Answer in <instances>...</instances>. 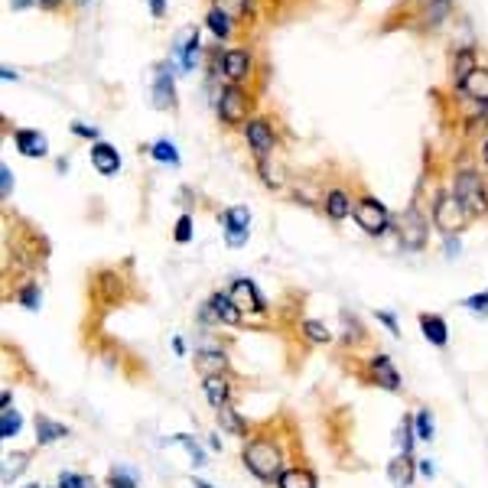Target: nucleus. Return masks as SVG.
Here are the masks:
<instances>
[{"label":"nucleus","mask_w":488,"mask_h":488,"mask_svg":"<svg viewBox=\"0 0 488 488\" xmlns=\"http://www.w3.org/2000/svg\"><path fill=\"white\" fill-rule=\"evenodd\" d=\"M280 462H284V456H280V446L270 439V436H254L251 443L244 446V466L251 469L261 482H274V478H280Z\"/></svg>","instance_id":"obj_1"},{"label":"nucleus","mask_w":488,"mask_h":488,"mask_svg":"<svg viewBox=\"0 0 488 488\" xmlns=\"http://www.w3.org/2000/svg\"><path fill=\"white\" fill-rule=\"evenodd\" d=\"M453 195L466 205L469 215H482L488 209L485 189H482V176H476L472 170H466V173H459L456 176V182H453Z\"/></svg>","instance_id":"obj_2"},{"label":"nucleus","mask_w":488,"mask_h":488,"mask_svg":"<svg viewBox=\"0 0 488 488\" xmlns=\"http://www.w3.org/2000/svg\"><path fill=\"white\" fill-rule=\"evenodd\" d=\"M355 222H358V228L365 234H384L387 232V225H391V215H387V209H384L378 199H372V195H365V199L355 202Z\"/></svg>","instance_id":"obj_3"},{"label":"nucleus","mask_w":488,"mask_h":488,"mask_svg":"<svg viewBox=\"0 0 488 488\" xmlns=\"http://www.w3.org/2000/svg\"><path fill=\"white\" fill-rule=\"evenodd\" d=\"M433 218H436V225H439L446 234H453V232H459V228H462V225H466L472 215L466 212V205H462V202H459L453 192H446V195H439V199H436Z\"/></svg>","instance_id":"obj_4"},{"label":"nucleus","mask_w":488,"mask_h":488,"mask_svg":"<svg viewBox=\"0 0 488 488\" xmlns=\"http://www.w3.org/2000/svg\"><path fill=\"white\" fill-rule=\"evenodd\" d=\"M397 238H401V244L407 251H420L426 244V218L417 212L414 205L397 218Z\"/></svg>","instance_id":"obj_5"},{"label":"nucleus","mask_w":488,"mask_h":488,"mask_svg":"<svg viewBox=\"0 0 488 488\" xmlns=\"http://www.w3.org/2000/svg\"><path fill=\"white\" fill-rule=\"evenodd\" d=\"M218 114H222L225 124H241L244 114H247V95L238 85L222 88V95H218Z\"/></svg>","instance_id":"obj_6"},{"label":"nucleus","mask_w":488,"mask_h":488,"mask_svg":"<svg viewBox=\"0 0 488 488\" xmlns=\"http://www.w3.org/2000/svg\"><path fill=\"white\" fill-rule=\"evenodd\" d=\"M222 222H225V238H228V244H232V247H241V244L247 241L251 212H247L244 205H234V209H228V212L222 215Z\"/></svg>","instance_id":"obj_7"},{"label":"nucleus","mask_w":488,"mask_h":488,"mask_svg":"<svg viewBox=\"0 0 488 488\" xmlns=\"http://www.w3.org/2000/svg\"><path fill=\"white\" fill-rule=\"evenodd\" d=\"M228 297L234 299V306L241 309H251V313H264V297L257 293V287L251 284V280H244V277H238L232 284V290H228Z\"/></svg>","instance_id":"obj_8"},{"label":"nucleus","mask_w":488,"mask_h":488,"mask_svg":"<svg viewBox=\"0 0 488 488\" xmlns=\"http://www.w3.org/2000/svg\"><path fill=\"white\" fill-rule=\"evenodd\" d=\"M244 134H247V143H251V150H254L261 159H264L267 153L274 150V130H270V124H267V121H247Z\"/></svg>","instance_id":"obj_9"},{"label":"nucleus","mask_w":488,"mask_h":488,"mask_svg":"<svg viewBox=\"0 0 488 488\" xmlns=\"http://www.w3.org/2000/svg\"><path fill=\"white\" fill-rule=\"evenodd\" d=\"M92 163H95V170L101 173V176H117V170H121L117 150L111 147V143H105V140H98L95 147H92Z\"/></svg>","instance_id":"obj_10"},{"label":"nucleus","mask_w":488,"mask_h":488,"mask_svg":"<svg viewBox=\"0 0 488 488\" xmlns=\"http://www.w3.org/2000/svg\"><path fill=\"white\" fill-rule=\"evenodd\" d=\"M459 88H462L472 101H485V105H488V69L476 65V69H472V72L459 82Z\"/></svg>","instance_id":"obj_11"},{"label":"nucleus","mask_w":488,"mask_h":488,"mask_svg":"<svg viewBox=\"0 0 488 488\" xmlns=\"http://www.w3.org/2000/svg\"><path fill=\"white\" fill-rule=\"evenodd\" d=\"M372 374H374V381L384 384L387 391H397V387H401V374H397V368H394V361L387 358V355H374Z\"/></svg>","instance_id":"obj_12"},{"label":"nucleus","mask_w":488,"mask_h":488,"mask_svg":"<svg viewBox=\"0 0 488 488\" xmlns=\"http://www.w3.org/2000/svg\"><path fill=\"white\" fill-rule=\"evenodd\" d=\"M209 306H212L215 319H218V322H225V326H238V322H241V309L234 306V299L228 297V293H212Z\"/></svg>","instance_id":"obj_13"},{"label":"nucleus","mask_w":488,"mask_h":488,"mask_svg":"<svg viewBox=\"0 0 488 488\" xmlns=\"http://www.w3.org/2000/svg\"><path fill=\"white\" fill-rule=\"evenodd\" d=\"M222 65H225V75H228L232 82H241V78L251 75V55L244 53V49H232V53H225Z\"/></svg>","instance_id":"obj_14"},{"label":"nucleus","mask_w":488,"mask_h":488,"mask_svg":"<svg viewBox=\"0 0 488 488\" xmlns=\"http://www.w3.org/2000/svg\"><path fill=\"white\" fill-rule=\"evenodd\" d=\"M173 69L170 65H159L157 69V85H153V105L157 107H173Z\"/></svg>","instance_id":"obj_15"},{"label":"nucleus","mask_w":488,"mask_h":488,"mask_svg":"<svg viewBox=\"0 0 488 488\" xmlns=\"http://www.w3.org/2000/svg\"><path fill=\"white\" fill-rule=\"evenodd\" d=\"M13 140H17V150L23 157H46V147H49L40 130H17Z\"/></svg>","instance_id":"obj_16"},{"label":"nucleus","mask_w":488,"mask_h":488,"mask_svg":"<svg viewBox=\"0 0 488 488\" xmlns=\"http://www.w3.org/2000/svg\"><path fill=\"white\" fill-rule=\"evenodd\" d=\"M277 488H319L316 485V476L309 472V469H284L280 472V478H277Z\"/></svg>","instance_id":"obj_17"},{"label":"nucleus","mask_w":488,"mask_h":488,"mask_svg":"<svg viewBox=\"0 0 488 488\" xmlns=\"http://www.w3.org/2000/svg\"><path fill=\"white\" fill-rule=\"evenodd\" d=\"M176 53L182 55V69H195V59H199V33L192 30H182L180 43H176Z\"/></svg>","instance_id":"obj_18"},{"label":"nucleus","mask_w":488,"mask_h":488,"mask_svg":"<svg viewBox=\"0 0 488 488\" xmlns=\"http://www.w3.org/2000/svg\"><path fill=\"white\" fill-rule=\"evenodd\" d=\"M228 378L225 374H209L205 378V397H209V403H212L215 410H222L225 403H228Z\"/></svg>","instance_id":"obj_19"},{"label":"nucleus","mask_w":488,"mask_h":488,"mask_svg":"<svg viewBox=\"0 0 488 488\" xmlns=\"http://www.w3.org/2000/svg\"><path fill=\"white\" fill-rule=\"evenodd\" d=\"M387 476H391L394 488H410V482H414V459L397 456L391 466H387Z\"/></svg>","instance_id":"obj_20"},{"label":"nucleus","mask_w":488,"mask_h":488,"mask_svg":"<svg viewBox=\"0 0 488 488\" xmlns=\"http://www.w3.org/2000/svg\"><path fill=\"white\" fill-rule=\"evenodd\" d=\"M420 329H424L426 342H433V345H439V349L449 342V336H446V322L439 316H430V313H424V316H420Z\"/></svg>","instance_id":"obj_21"},{"label":"nucleus","mask_w":488,"mask_h":488,"mask_svg":"<svg viewBox=\"0 0 488 488\" xmlns=\"http://www.w3.org/2000/svg\"><path fill=\"white\" fill-rule=\"evenodd\" d=\"M326 212H329V218H336V222H342L345 215L355 212V205L349 202V195L342 189H332L329 195H326Z\"/></svg>","instance_id":"obj_22"},{"label":"nucleus","mask_w":488,"mask_h":488,"mask_svg":"<svg viewBox=\"0 0 488 488\" xmlns=\"http://www.w3.org/2000/svg\"><path fill=\"white\" fill-rule=\"evenodd\" d=\"M62 436H69V430H65L62 424H55L49 417H36V439H40V446L55 443V439H62Z\"/></svg>","instance_id":"obj_23"},{"label":"nucleus","mask_w":488,"mask_h":488,"mask_svg":"<svg viewBox=\"0 0 488 488\" xmlns=\"http://www.w3.org/2000/svg\"><path fill=\"white\" fill-rule=\"evenodd\" d=\"M218 424H222V430H228L232 436H244V433H247V424H244L241 417H238V410H234V407H228V403L218 410Z\"/></svg>","instance_id":"obj_24"},{"label":"nucleus","mask_w":488,"mask_h":488,"mask_svg":"<svg viewBox=\"0 0 488 488\" xmlns=\"http://www.w3.org/2000/svg\"><path fill=\"white\" fill-rule=\"evenodd\" d=\"M195 365H199V372H205V378H209V374H222L225 355H222V351H202Z\"/></svg>","instance_id":"obj_25"},{"label":"nucleus","mask_w":488,"mask_h":488,"mask_svg":"<svg viewBox=\"0 0 488 488\" xmlns=\"http://www.w3.org/2000/svg\"><path fill=\"white\" fill-rule=\"evenodd\" d=\"M17 433H20V414L13 407H3V414H0V439H10Z\"/></svg>","instance_id":"obj_26"},{"label":"nucleus","mask_w":488,"mask_h":488,"mask_svg":"<svg viewBox=\"0 0 488 488\" xmlns=\"http://www.w3.org/2000/svg\"><path fill=\"white\" fill-rule=\"evenodd\" d=\"M247 3L251 0H215V10H222L228 20H241L247 17Z\"/></svg>","instance_id":"obj_27"},{"label":"nucleus","mask_w":488,"mask_h":488,"mask_svg":"<svg viewBox=\"0 0 488 488\" xmlns=\"http://www.w3.org/2000/svg\"><path fill=\"white\" fill-rule=\"evenodd\" d=\"M26 459H30L26 453H17V456H7V459H3V462H7V466H3V485H10L13 478H17L23 469H26Z\"/></svg>","instance_id":"obj_28"},{"label":"nucleus","mask_w":488,"mask_h":488,"mask_svg":"<svg viewBox=\"0 0 488 488\" xmlns=\"http://www.w3.org/2000/svg\"><path fill=\"white\" fill-rule=\"evenodd\" d=\"M397 449H401L403 456H410V449H414V424L403 417V424L397 426Z\"/></svg>","instance_id":"obj_29"},{"label":"nucleus","mask_w":488,"mask_h":488,"mask_svg":"<svg viewBox=\"0 0 488 488\" xmlns=\"http://www.w3.org/2000/svg\"><path fill=\"white\" fill-rule=\"evenodd\" d=\"M150 153H153V159H159V163H180V153H176V147H173L170 140H157Z\"/></svg>","instance_id":"obj_30"},{"label":"nucleus","mask_w":488,"mask_h":488,"mask_svg":"<svg viewBox=\"0 0 488 488\" xmlns=\"http://www.w3.org/2000/svg\"><path fill=\"white\" fill-rule=\"evenodd\" d=\"M303 336H306L309 342H329L332 339V332L322 326V322H316V319H306L303 322Z\"/></svg>","instance_id":"obj_31"},{"label":"nucleus","mask_w":488,"mask_h":488,"mask_svg":"<svg viewBox=\"0 0 488 488\" xmlns=\"http://www.w3.org/2000/svg\"><path fill=\"white\" fill-rule=\"evenodd\" d=\"M433 433H436V426H433V414L430 410H420L417 414V439H433Z\"/></svg>","instance_id":"obj_32"},{"label":"nucleus","mask_w":488,"mask_h":488,"mask_svg":"<svg viewBox=\"0 0 488 488\" xmlns=\"http://www.w3.org/2000/svg\"><path fill=\"white\" fill-rule=\"evenodd\" d=\"M209 26H212V33L218 40H225V36L232 33V20H228L222 10H215V7H212V13H209Z\"/></svg>","instance_id":"obj_33"},{"label":"nucleus","mask_w":488,"mask_h":488,"mask_svg":"<svg viewBox=\"0 0 488 488\" xmlns=\"http://www.w3.org/2000/svg\"><path fill=\"white\" fill-rule=\"evenodd\" d=\"M173 439H176V443H180V446H186V449H189L192 466H205V453H202V449H199V443H195V439H192L189 433H180V436H173Z\"/></svg>","instance_id":"obj_34"},{"label":"nucleus","mask_w":488,"mask_h":488,"mask_svg":"<svg viewBox=\"0 0 488 488\" xmlns=\"http://www.w3.org/2000/svg\"><path fill=\"white\" fill-rule=\"evenodd\" d=\"M59 488H95V482L88 476H75V472H62L59 476Z\"/></svg>","instance_id":"obj_35"},{"label":"nucleus","mask_w":488,"mask_h":488,"mask_svg":"<svg viewBox=\"0 0 488 488\" xmlns=\"http://www.w3.org/2000/svg\"><path fill=\"white\" fill-rule=\"evenodd\" d=\"M472 69H476V62H472V53H469V49H462V53H459V59H456V85L466 78L469 72H472Z\"/></svg>","instance_id":"obj_36"},{"label":"nucleus","mask_w":488,"mask_h":488,"mask_svg":"<svg viewBox=\"0 0 488 488\" xmlns=\"http://www.w3.org/2000/svg\"><path fill=\"white\" fill-rule=\"evenodd\" d=\"M446 13H449V0H433V10H426L430 26H439V20H443Z\"/></svg>","instance_id":"obj_37"},{"label":"nucleus","mask_w":488,"mask_h":488,"mask_svg":"<svg viewBox=\"0 0 488 488\" xmlns=\"http://www.w3.org/2000/svg\"><path fill=\"white\" fill-rule=\"evenodd\" d=\"M40 299H43V297H40V290H36V287H23L20 303H23L26 309H40Z\"/></svg>","instance_id":"obj_38"},{"label":"nucleus","mask_w":488,"mask_h":488,"mask_svg":"<svg viewBox=\"0 0 488 488\" xmlns=\"http://www.w3.org/2000/svg\"><path fill=\"white\" fill-rule=\"evenodd\" d=\"M189 238H192V218H189V215H182L180 222H176V241L186 244Z\"/></svg>","instance_id":"obj_39"},{"label":"nucleus","mask_w":488,"mask_h":488,"mask_svg":"<svg viewBox=\"0 0 488 488\" xmlns=\"http://www.w3.org/2000/svg\"><path fill=\"white\" fill-rule=\"evenodd\" d=\"M107 488H137L134 485V478L130 476H124V472H111V476H107Z\"/></svg>","instance_id":"obj_40"},{"label":"nucleus","mask_w":488,"mask_h":488,"mask_svg":"<svg viewBox=\"0 0 488 488\" xmlns=\"http://www.w3.org/2000/svg\"><path fill=\"white\" fill-rule=\"evenodd\" d=\"M466 306L472 309V313H482V316H488V293H476V297H469Z\"/></svg>","instance_id":"obj_41"},{"label":"nucleus","mask_w":488,"mask_h":488,"mask_svg":"<svg viewBox=\"0 0 488 488\" xmlns=\"http://www.w3.org/2000/svg\"><path fill=\"white\" fill-rule=\"evenodd\" d=\"M0 182H3V199H7V195H10V186H13V176L7 166H0Z\"/></svg>","instance_id":"obj_42"},{"label":"nucleus","mask_w":488,"mask_h":488,"mask_svg":"<svg viewBox=\"0 0 488 488\" xmlns=\"http://www.w3.org/2000/svg\"><path fill=\"white\" fill-rule=\"evenodd\" d=\"M72 130L78 134V137H92V140L98 137V130L95 128H85V124H72Z\"/></svg>","instance_id":"obj_43"},{"label":"nucleus","mask_w":488,"mask_h":488,"mask_svg":"<svg viewBox=\"0 0 488 488\" xmlns=\"http://www.w3.org/2000/svg\"><path fill=\"white\" fill-rule=\"evenodd\" d=\"M378 319H381V322H384V326H387L391 332H397V319H394L391 313H378Z\"/></svg>","instance_id":"obj_44"},{"label":"nucleus","mask_w":488,"mask_h":488,"mask_svg":"<svg viewBox=\"0 0 488 488\" xmlns=\"http://www.w3.org/2000/svg\"><path fill=\"white\" fill-rule=\"evenodd\" d=\"M150 10H153V17H163V13H166V3H163V0H150Z\"/></svg>","instance_id":"obj_45"},{"label":"nucleus","mask_w":488,"mask_h":488,"mask_svg":"<svg viewBox=\"0 0 488 488\" xmlns=\"http://www.w3.org/2000/svg\"><path fill=\"white\" fill-rule=\"evenodd\" d=\"M420 472L433 478V472H436V469H433V462H430V459H420Z\"/></svg>","instance_id":"obj_46"},{"label":"nucleus","mask_w":488,"mask_h":488,"mask_svg":"<svg viewBox=\"0 0 488 488\" xmlns=\"http://www.w3.org/2000/svg\"><path fill=\"white\" fill-rule=\"evenodd\" d=\"M446 251H449V257H456L459 254V241H453V238H449V241H446Z\"/></svg>","instance_id":"obj_47"},{"label":"nucleus","mask_w":488,"mask_h":488,"mask_svg":"<svg viewBox=\"0 0 488 488\" xmlns=\"http://www.w3.org/2000/svg\"><path fill=\"white\" fill-rule=\"evenodd\" d=\"M192 485H195V488H212V485H209V482H199V478H195Z\"/></svg>","instance_id":"obj_48"},{"label":"nucleus","mask_w":488,"mask_h":488,"mask_svg":"<svg viewBox=\"0 0 488 488\" xmlns=\"http://www.w3.org/2000/svg\"><path fill=\"white\" fill-rule=\"evenodd\" d=\"M485 163H488V140H485Z\"/></svg>","instance_id":"obj_49"},{"label":"nucleus","mask_w":488,"mask_h":488,"mask_svg":"<svg viewBox=\"0 0 488 488\" xmlns=\"http://www.w3.org/2000/svg\"><path fill=\"white\" fill-rule=\"evenodd\" d=\"M43 3H55V0H43Z\"/></svg>","instance_id":"obj_50"},{"label":"nucleus","mask_w":488,"mask_h":488,"mask_svg":"<svg viewBox=\"0 0 488 488\" xmlns=\"http://www.w3.org/2000/svg\"><path fill=\"white\" fill-rule=\"evenodd\" d=\"M26 488H40V485H26Z\"/></svg>","instance_id":"obj_51"}]
</instances>
